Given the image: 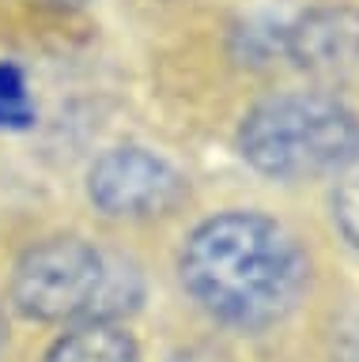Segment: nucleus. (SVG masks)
Returning a JSON list of instances; mask_svg holds the SVG:
<instances>
[{"instance_id":"nucleus-1","label":"nucleus","mask_w":359,"mask_h":362,"mask_svg":"<svg viewBox=\"0 0 359 362\" xmlns=\"http://www.w3.org/2000/svg\"><path fill=\"white\" fill-rule=\"evenodd\" d=\"M189 294L216 317L242 328L280 321L295 305L307 264L273 219L227 211L197 226L182 253Z\"/></svg>"},{"instance_id":"nucleus-2","label":"nucleus","mask_w":359,"mask_h":362,"mask_svg":"<svg viewBox=\"0 0 359 362\" xmlns=\"http://www.w3.org/2000/svg\"><path fill=\"white\" fill-rule=\"evenodd\" d=\"M239 147L273 177L325 174L359 155V117L329 95H284L246 117Z\"/></svg>"},{"instance_id":"nucleus-3","label":"nucleus","mask_w":359,"mask_h":362,"mask_svg":"<svg viewBox=\"0 0 359 362\" xmlns=\"http://www.w3.org/2000/svg\"><path fill=\"white\" fill-rule=\"evenodd\" d=\"M106 287V264L80 238H46L23 249L12 268V305L35 321L91 317Z\"/></svg>"},{"instance_id":"nucleus-4","label":"nucleus","mask_w":359,"mask_h":362,"mask_svg":"<svg viewBox=\"0 0 359 362\" xmlns=\"http://www.w3.org/2000/svg\"><path fill=\"white\" fill-rule=\"evenodd\" d=\"M87 192L106 215H159L182 197V177L166 158L144 147H118L91 166Z\"/></svg>"},{"instance_id":"nucleus-5","label":"nucleus","mask_w":359,"mask_h":362,"mask_svg":"<svg viewBox=\"0 0 359 362\" xmlns=\"http://www.w3.org/2000/svg\"><path fill=\"white\" fill-rule=\"evenodd\" d=\"M287 53L321 87L359 90V8L307 11L287 34Z\"/></svg>"},{"instance_id":"nucleus-6","label":"nucleus","mask_w":359,"mask_h":362,"mask_svg":"<svg viewBox=\"0 0 359 362\" xmlns=\"http://www.w3.org/2000/svg\"><path fill=\"white\" fill-rule=\"evenodd\" d=\"M42 362H140V355L125 328L110 321H87L64 332Z\"/></svg>"},{"instance_id":"nucleus-7","label":"nucleus","mask_w":359,"mask_h":362,"mask_svg":"<svg viewBox=\"0 0 359 362\" xmlns=\"http://www.w3.org/2000/svg\"><path fill=\"white\" fill-rule=\"evenodd\" d=\"M35 124L27 72L16 61H0V132H23Z\"/></svg>"},{"instance_id":"nucleus-8","label":"nucleus","mask_w":359,"mask_h":362,"mask_svg":"<svg viewBox=\"0 0 359 362\" xmlns=\"http://www.w3.org/2000/svg\"><path fill=\"white\" fill-rule=\"evenodd\" d=\"M333 215L341 223V230L359 245V155L341 166V181H336L333 192Z\"/></svg>"},{"instance_id":"nucleus-9","label":"nucleus","mask_w":359,"mask_h":362,"mask_svg":"<svg viewBox=\"0 0 359 362\" xmlns=\"http://www.w3.org/2000/svg\"><path fill=\"white\" fill-rule=\"evenodd\" d=\"M8 344V321H4V310H0V351Z\"/></svg>"},{"instance_id":"nucleus-10","label":"nucleus","mask_w":359,"mask_h":362,"mask_svg":"<svg viewBox=\"0 0 359 362\" xmlns=\"http://www.w3.org/2000/svg\"><path fill=\"white\" fill-rule=\"evenodd\" d=\"M64 4H80V0H64Z\"/></svg>"}]
</instances>
